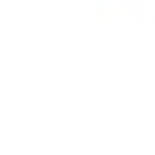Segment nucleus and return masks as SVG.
Masks as SVG:
<instances>
[]
</instances>
